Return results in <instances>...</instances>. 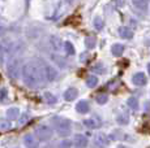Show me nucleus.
I'll use <instances>...</instances> for the list:
<instances>
[{"label":"nucleus","mask_w":150,"mask_h":148,"mask_svg":"<svg viewBox=\"0 0 150 148\" xmlns=\"http://www.w3.org/2000/svg\"><path fill=\"white\" fill-rule=\"evenodd\" d=\"M18 116H20V109L18 108L12 107V108H9V109L7 110V118L16 119V118H18Z\"/></svg>","instance_id":"18"},{"label":"nucleus","mask_w":150,"mask_h":148,"mask_svg":"<svg viewBox=\"0 0 150 148\" xmlns=\"http://www.w3.org/2000/svg\"><path fill=\"white\" fill-rule=\"evenodd\" d=\"M28 119H29V114H28V113H25V114H22L21 118L18 119V124L20 125H25L28 122Z\"/></svg>","instance_id":"31"},{"label":"nucleus","mask_w":150,"mask_h":148,"mask_svg":"<svg viewBox=\"0 0 150 148\" xmlns=\"http://www.w3.org/2000/svg\"><path fill=\"white\" fill-rule=\"evenodd\" d=\"M149 1L150 0H132V4L136 8H138V9H145L148 7Z\"/></svg>","instance_id":"21"},{"label":"nucleus","mask_w":150,"mask_h":148,"mask_svg":"<svg viewBox=\"0 0 150 148\" xmlns=\"http://www.w3.org/2000/svg\"><path fill=\"white\" fill-rule=\"evenodd\" d=\"M35 138L39 142H47L52 138V129L48 125H39L35 129Z\"/></svg>","instance_id":"5"},{"label":"nucleus","mask_w":150,"mask_h":148,"mask_svg":"<svg viewBox=\"0 0 150 148\" xmlns=\"http://www.w3.org/2000/svg\"><path fill=\"white\" fill-rule=\"evenodd\" d=\"M7 96H8L7 91H5V89H3L1 91H0V100H1V101H5V99H7Z\"/></svg>","instance_id":"32"},{"label":"nucleus","mask_w":150,"mask_h":148,"mask_svg":"<svg viewBox=\"0 0 150 148\" xmlns=\"http://www.w3.org/2000/svg\"><path fill=\"white\" fill-rule=\"evenodd\" d=\"M52 124L60 136H68L72 131V122L64 117H54Z\"/></svg>","instance_id":"2"},{"label":"nucleus","mask_w":150,"mask_h":148,"mask_svg":"<svg viewBox=\"0 0 150 148\" xmlns=\"http://www.w3.org/2000/svg\"><path fill=\"white\" fill-rule=\"evenodd\" d=\"M22 79L28 87H38L43 83L45 74L42 66L35 61H30L22 66Z\"/></svg>","instance_id":"1"},{"label":"nucleus","mask_w":150,"mask_h":148,"mask_svg":"<svg viewBox=\"0 0 150 148\" xmlns=\"http://www.w3.org/2000/svg\"><path fill=\"white\" fill-rule=\"evenodd\" d=\"M42 69H43V74H45V78L47 79L48 82H52L56 79L57 77V70L55 69L54 66H50L46 62H42Z\"/></svg>","instance_id":"6"},{"label":"nucleus","mask_w":150,"mask_h":148,"mask_svg":"<svg viewBox=\"0 0 150 148\" xmlns=\"http://www.w3.org/2000/svg\"><path fill=\"white\" fill-rule=\"evenodd\" d=\"M73 144L76 148H86L89 144V140L85 135H82V134H76V135H74V139H73Z\"/></svg>","instance_id":"7"},{"label":"nucleus","mask_w":150,"mask_h":148,"mask_svg":"<svg viewBox=\"0 0 150 148\" xmlns=\"http://www.w3.org/2000/svg\"><path fill=\"white\" fill-rule=\"evenodd\" d=\"M64 43L65 42H63L62 38H59V36H56V35H52L50 38V44H51V47H52L55 51L63 50V48H64Z\"/></svg>","instance_id":"10"},{"label":"nucleus","mask_w":150,"mask_h":148,"mask_svg":"<svg viewBox=\"0 0 150 148\" xmlns=\"http://www.w3.org/2000/svg\"><path fill=\"white\" fill-rule=\"evenodd\" d=\"M148 73H149V75H150V64H148Z\"/></svg>","instance_id":"35"},{"label":"nucleus","mask_w":150,"mask_h":148,"mask_svg":"<svg viewBox=\"0 0 150 148\" xmlns=\"http://www.w3.org/2000/svg\"><path fill=\"white\" fill-rule=\"evenodd\" d=\"M64 1H65V3H68V4H72V3H73L74 0H64Z\"/></svg>","instance_id":"34"},{"label":"nucleus","mask_w":150,"mask_h":148,"mask_svg":"<svg viewBox=\"0 0 150 148\" xmlns=\"http://www.w3.org/2000/svg\"><path fill=\"white\" fill-rule=\"evenodd\" d=\"M146 75L144 73H136L133 77H132V82L136 86H145L146 84Z\"/></svg>","instance_id":"12"},{"label":"nucleus","mask_w":150,"mask_h":148,"mask_svg":"<svg viewBox=\"0 0 150 148\" xmlns=\"http://www.w3.org/2000/svg\"><path fill=\"white\" fill-rule=\"evenodd\" d=\"M76 110L79 113H81V114H85V113H88L89 110H90V107H89V103L86 100H81L79 101L76 105Z\"/></svg>","instance_id":"14"},{"label":"nucleus","mask_w":150,"mask_h":148,"mask_svg":"<svg viewBox=\"0 0 150 148\" xmlns=\"http://www.w3.org/2000/svg\"><path fill=\"white\" fill-rule=\"evenodd\" d=\"M98 84V78L96 75H89L88 78H86V86L90 87V89H93V87H96Z\"/></svg>","instance_id":"23"},{"label":"nucleus","mask_w":150,"mask_h":148,"mask_svg":"<svg viewBox=\"0 0 150 148\" xmlns=\"http://www.w3.org/2000/svg\"><path fill=\"white\" fill-rule=\"evenodd\" d=\"M77 96H79V90L74 89V87H71V89H68V90L64 92V99H65L67 101H73V100H76Z\"/></svg>","instance_id":"13"},{"label":"nucleus","mask_w":150,"mask_h":148,"mask_svg":"<svg viewBox=\"0 0 150 148\" xmlns=\"http://www.w3.org/2000/svg\"><path fill=\"white\" fill-rule=\"evenodd\" d=\"M96 44H97L96 36H88V38L85 39V45H86V48H89V50H93V48L96 47Z\"/></svg>","instance_id":"22"},{"label":"nucleus","mask_w":150,"mask_h":148,"mask_svg":"<svg viewBox=\"0 0 150 148\" xmlns=\"http://www.w3.org/2000/svg\"><path fill=\"white\" fill-rule=\"evenodd\" d=\"M83 125H85L88 129H98L100 126V122L96 118H88L83 121Z\"/></svg>","instance_id":"16"},{"label":"nucleus","mask_w":150,"mask_h":148,"mask_svg":"<svg viewBox=\"0 0 150 148\" xmlns=\"http://www.w3.org/2000/svg\"><path fill=\"white\" fill-rule=\"evenodd\" d=\"M123 52H124V45L123 44H120V43H116V44H114L111 47V53L114 56H122L123 55Z\"/></svg>","instance_id":"17"},{"label":"nucleus","mask_w":150,"mask_h":148,"mask_svg":"<svg viewBox=\"0 0 150 148\" xmlns=\"http://www.w3.org/2000/svg\"><path fill=\"white\" fill-rule=\"evenodd\" d=\"M51 61H52L57 68H60V69L65 68V65H67V60L63 57V56L56 55V53H52V55H51Z\"/></svg>","instance_id":"11"},{"label":"nucleus","mask_w":150,"mask_h":148,"mask_svg":"<svg viewBox=\"0 0 150 148\" xmlns=\"http://www.w3.org/2000/svg\"><path fill=\"white\" fill-rule=\"evenodd\" d=\"M43 98H45L46 103H47V104H50V105L56 104V101H57L56 96H55L54 94H51V92H45V94H43Z\"/></svg>","instance_id":"20"},{"label":"nucleus","mask_w":150,"mask_h":148,"mask_svg":"<svg viewBox=\"0 0 150 148\" xmlns=\"http://www.w3.org/2000/svg\"><path fill=\"white\" fill-rule=\"evenodd\" d=\"M119 148H129V147H127V146H119Z\"/></svg>","instance_id":"36"},{"label":"nucleus","mask_w":150,"mask_h":148,"mask_svg":"<svg viewBox=\"0 0 150 148\" xmlns=\"http://www.w3.org/2000/svg\"><path fill=\"white\" fill-rule=\"evenodd\" d=\"M21 62H20V59H11L8 61L7 66H5V72H7V75L9 77L12 81H17L20 77V70H21Z\"/></svg>","instance_id":"3"},{"label":"nucleus","mask_w":150,"mask_h":148,"mask_svg":"<svg viewBox=\"0 0 150 148\" xmlns=\"http://www.w3.org/2000/svg\"><path fill=\"white\" fill-rule=\"evenodd\" d=\"M13 48H14L13 42L9 38H5L0 42V64H3L5 60L12 55Z\"/></svg>","instance_id":"4"},{"label":"nucleus","mask_w":150,"mask_h":148,"mask_svg":"<svg viewBox=\"0 0 150 148\" xmlns=\"http://www.w3.org/2000/svg\"><path fill=\"white\" fill-rule=\"evenodd\" d=\"M12 127L9 118H0V131H8Z\"/></svg>","instance_id":"19"},{"label":"nucleus","mask_w":150,"mask_h":148,"mask_svg":"<svg viewBox=\"0 0 150 148\" xmlns=\"http://www.w3.org/2000/svg\"><path fill=\"white\" fill-rule=\"evenodd\" d=\"M108 101V96L106 95V94H102V95H98L97 96V103L98 104H100V105H103V104H106Z\"/></svg>","instance_id":"28"},{"label":"nucleus","mask_w":150,"mask_h":148,"mask_svg":"<svg viewBox=\"0 0 150 148\" xmlns=\"http://www.w3.org/2000/svg\"><path fill=\"white\" fill-rule=\"evenodd\" d=\"M5 34V27L0 26V38H3V35Z\"/></svg>","instance_id":"33"},{"label":"nucleus","mask_w":150,"mask_h":148,"mask_svg":"<svg viewBox=\"0 0 150 148\" xmlns=\"http://www.w3.org/2000/svg\"><path fill=\"white\" fill-rule=\"evenodd\" d=\"M119 35L122 36L123 39H132L133 38V31L129 29V27L123 26L119 29Z\"/></svg>","instance_id":"15"},{"label":"nucleus","mask_w":150,"mask_h":148,"mask_svg":"<svg viewBox=\"0 0 150 148\" xmlns=\"http://www.w3.org/2000/svg\"><path fill=\"white\" fill-rule=\"evenodd\" d=\"M64 51H65V53H67V55H74V52H76V51H74V47H73V44L71 43V42H65L64 43Z\"/></svg>","instance_id":"24"},{"label":"nucleus","mask_w":150,"mask_h":148,"mask_svg":"<svg viewBox=\"0 0 150 148\" xmlns=\"http://www.w3.org/2000/svg\"><path fill=\"white\" fill-rule=\"evenodd\" d=\"M127 104H128V107L131 108V109H133V110L138 109V100L136 98H129L128 101H127Z\"/></svg>","instance_id":"25"},{"label":"nucleus","mask_w":150,"mask_h":148,"mask_svg":"<svg viewBox=\"0 0 150 148\" xmlns=\"http://www.w3.org/2000/svg\"><path fill=\"white\" fill-rule=\"evenodd\" d=\"M72 147H73V140H69V139H64L59 144V148H72Z\"/></svg>","instance_id":"27"},{"label":"nucleus","mask_w":150,"mask_h":148,"mask_svg":"<svg viewBox=\"0 0 150 148\" xmlns=\"http://www.w3.org/2000/svg\"><path fill=\"white\" fill-rule=\"evenodd\" d=\"M128 121H129V117H128V114H120L119 117H117V122H119L120 125H127L128 124Z\"/></svg>","instance_id":"29"},{"label":"nucleus","mask_w":150,"mask_h":148,"mask_svg":"<svg viewBox=\"0 0 150 148\" xmlns=\"http://www.w3.org/2000/svg\"><path fill=\"white\" fill-rule=\"evenodd\" d=\"M94 142H96V146L98 148H106L110 144L108 136L106 135V134H103V133L98 134V135L96 136V139H94Z\"/></svg>","instance_id":"8"},{"label":"nucleus","mask_w":150,"mask_h":148,"mask_svg":"<svg viewBox=\"0 0 150 148\" xmlns=\"http://www.w3.org/2000/svg\"><path fill=\"white\" fill-rule=\"evenodd\" d=\"M93 70H94L96 73H99V74L105 73V68H103V65H100V64H97L96 66L93 68Z\"/></svg>","instance_id":"30"},{"label":"nucleus","mask_w":150,"mask_h":148,"mask_svg":"<svg viewBox=\"0 0 150 148\" xmlns=\"http://www.w3.org/2000/svg\"><path fill=\"white\" fill-rule=\"evenodd\" d=\"M93 24H94V27H96V30L100 31V30L103 29V20L100 18V17H96V18H94V21H93Z\"/></svg>","instance_id":"26"},{"label":"nucleus","mask_w":150,"mask_h":148,"mask_svg":"<svg viewBox=\"0 0 150 148\" xmlns=\"http://www.w3.org/2000/svg\"><path fill=\"white\" fill-rule=\"evenodd\" d=\"M38 139L31 134H26L24 136V144L26 148H38Z\"/></svg>","instance_id":"9"}]
</instances>
